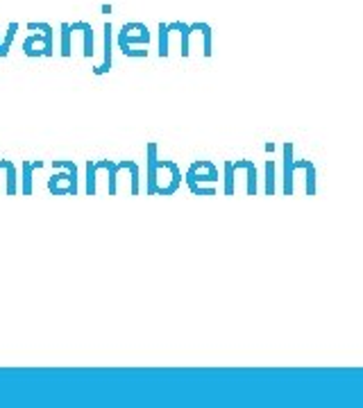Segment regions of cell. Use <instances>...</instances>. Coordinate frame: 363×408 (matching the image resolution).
Instances as JSON below:
<instances>
[{
	"instance_id": "obj_1",
	"label": "cell",
	"mask_w": 363,
	"mask_h": 408,
	"mask_svg": "<svg viewBox=\"0 0 363 408\" xmlns=\"http://www.w3.org/2000/svg\"><path fill=\"white\" fill-rule=\"evenodd\" d=\"M53 168L59 170L48 179V191L53 196H75L77 193V166L70 159H55Z\"/></svg>"
},
{
	"instance_id": "obj_2",
	"label": "cell",
	"mask_w": 363,
	"mask_h": 408,
	"mask_svg": "<svg viewBox=\"0 0 363 408\" xmlns=\"http://www.w3.org/2000/svg\"><path fill=\"white\" fill-rule=\"evenodd\" d=\"M148 41H150V32L141 23H125L123 30L118 32V48L123 50V55L127 53L129 44H148Z\"/></svg>"
},
{
	"instance_id": "obj_3",
	"label": "cell",
	"mask_w": 363,
	"mask_h": 408,
	"mask_svg": "<svg viewBox=\"0 0 363 408\" xmlns=\"http://www.w3.org/2000/svg\"><path fill=\"white\" fill-rule=\"evenodd\" d=\"M112 166V159H89L87 161V196H96L98 191V172Z\"/></svg>"
},
{
	"instance_id": "obj_4",
	"label": "cell",
	"mask_w": 363,
	"mask_h": 408,
	"mask_svg": "<svg viewBox=\"0 0 363 408\" xmlns=\"http://www.w3.org/2000/svg\"><path fill=\"white\" fill-rule=\"evenodd\" d=\"M112 46H114V27L112 23H105V57H103V64L94 68L96 75H105L112 70V55H114Z\"/></svg>"
},
{
	"instance_id": "obj_5",
	"label": "cell",
	"mask_w": 363,
	"mask_h": 408,
	"mask_svg": "<svg viewBox=\"0 0 363 408\" xmlns=\"http://www.w3.org/2000/svg\"><path fill=\"white\" fill-rule=\"evenodd\" d=\"M70 32H79L82 34V46H84V59H91L94 57V27L87 20H75V23H70Z\"/></svg>"
},
{
	"instance_id": "obj_6",
	"label": "cell",
	"mask_w": 363,
	"mask_h": 408,
	"mask_svg": "<svg viewBox=\"0 0 363 408\" xmlns=\"http://www.w3.org/2000/svg\"><path fill=\"white\" fill-rule=\"evenodd\" d=\"M46 163L44 161H23L21 163V170H23V177H21V196H32V181H34V170L44 168Z\"/></svg>"
},
{
	"instance_id": "obj_7",
	"label": "cell",
	"mask_w": 363,
	"mask_h": 408,
	"mask_svg": "<svg viewBox=\"0 0 363 408\" xmlns=\"http://www.w3.org/2000/svg\"><path fill=\"white\" fill-rule=\"evenodd\" d=\"M0 168H3L5 172V179H7V186H5V193L7 196H18V168H16V163L14 161H9V159H0Z\"/></svg>"
},
{
	"instance_id": "obj_8",
	"label": "cell",
	"mask_w": 363,
	"mask_h": 408,
	"mask_svg": "<svg viewBox=\"0 0 363 408\" xmlns=\"http://www.w3.org/2000/svg\"><path fill=\"white\" fill-rule=\"evenodd\" d=\"M59 30H62V57H70L73 55V32H70V23H62L59 25Z\"/></svg>"
},
{
	"instance_id": "obj_9",
	"label": "cell",
	"mask_w": 363,
	"mask_h": 408,
	"mask_svg": "<svg viewBox=\"0 0 363 408\" xmlns=\"http://www.w3.org/2000/svg\"><path fill=\"white\" fill-rule=\"evenodd\" d=\"M155 172H157L155 146H148V193H155Z\"/></svg>"
},
{
	"instance_id": "obj_10",
	"label": "cell",
	"mask_w": 363,
	"mask_h": 408,
	"mask_svg": "<svg viewBox=\"0 0 363 408\" xmlns=\"http://www.w3.org/2000/svg\"><path fill=\"white\" fill-rule=\"evenodd\" d=\"M16 30H18V23H16V20H12V23L7 25V32L3 37V50H5V55H9V48H12V41L16 37Z\"/></svg>"
},
{
	"instance_id": "obj_11",
	"label": "cell",
	"mask_w": 363,
	"mask_h": 408,
	"mask_svg": "<svg viewBox=\"0 0 363 408\" xmlns=\"http://www.w3.org/2000/svg\"><path fill=\"white\" fill-rule=\"evenodd\" d=\"M129 193H132V196H139V168H136V163L132 161L129 163Z\"/></svg>"
},
{
	"instance_id": "obj_12",
	"label": "cell",
	"mask_w": 363,
	"mask_h": 408,
	"mask_svg": "<svg viewBox=\"0 0 363 408\" xmlns=\"http://www.w3.org/2000/svg\"><path fill=\"white\" fill-rule=\"evenodd\" d=\"M159 30H161V50H159V53L166 55L168 53V50H166V25H161Z\"/></svg>"
},
{
	"instance_id": "obj_13",
	"label": "cell",
	"mask_w": 363,
	"mask_h": 408,
	"mask_svg": "<svg viewBox=\"0 0 363 408\" xmlns=\"http://www.w3.org/2000/svg\"><path fill=\"white\" fill-rule=\"evenodd\" d=\"M0 57H7V55H5V50H3V39H0Z\"/></svg>"
}]
</instances>
